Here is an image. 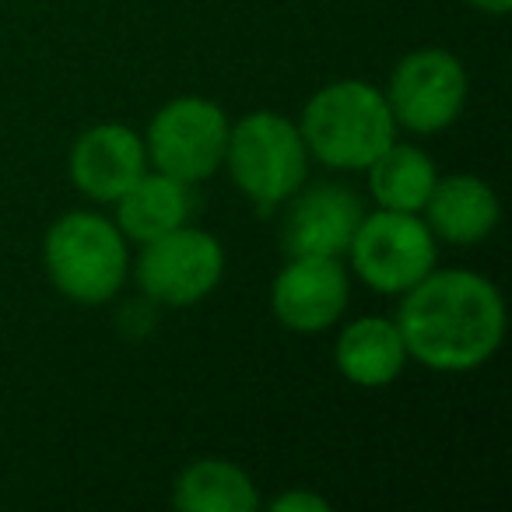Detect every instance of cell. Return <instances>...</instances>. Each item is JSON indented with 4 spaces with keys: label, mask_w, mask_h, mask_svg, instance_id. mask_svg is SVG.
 <instances>
[{
    "label": "cell",
    "mask_w": 512,
    "mask_h": 512,
    "mask_svg": "<svg viewBox=\"0 0 512 512\" xmlns=\"http://www.w3.org/2000/svg\"><path fill=\"white\" fill-rule=\"evenodd\" d=\"M397 327L411 362L460 376L488 365L505 341V299L491 278L467 267H435L400 295Z\"/></svg>",
    "instance_id": "6da1fadb"
},
{
    "label": "cell",
    "mask_w": 512,
    "mask_h": 512,
    "mask_svg": "<svg viewBox=\"0 0 512 512\" xmlns=\"http://www.w3.org/2000/svg\"><path fill=\"white\" fill-rule=\"evenodd\" d=\"M295 123L309 158L330 172H365L400 137L383 88L362 78L316 88Z\"/></svg>",
    "instance_id": "7a4b0ae2"
},
{
    "label": "cell",
    "mask_w": 512,
    "mask_h": 512,
    "mask_svg": "<svg viewBox=\"0 0 512 512\" xmlns=\"http://www.w3.org/2000/svg\"><path fill=\"white\" fill-rule=\"evenodd\" d=\"M130 242L116 221L92 207L67 211L43 235L50 285L74 306H106L130 281Z\"/></svg>",
    "instance_id": "3957f363"
},
{
    "label": "cell",
    "mask_w": 512,
    "mask_h": 512,
    "mask_svg": "<svg viewBox=\"0 0 512 512\" xmlns=\"http://www.w3.org/2000/svg\"><path fill=\"white\" fill-rule=\"evenodd\" d=\"M313 158L299 134V123L278 109H253L228 127L225 165L235 190L260 211H278L309 179Z\"/></svg>",
    "instance_id": "277c9868"
},
{
    "label": "cell",
    "mask_w": 512,
    "mask_h": 512,
    "mask_svg": "<svg viewBox=\"0 0 512 512\" xmlns=\"http://www.w3.org/2000/svg\"><path fill=\"white\" fill-rule=\"evenodd\" d=\"M351 274L376 295H404L439 267V239L421 214L372 207L348 242Z\"/></svg>",
    "instance_id": "5b68a950"
},
{
    "label": "cell",
    "mask_w": 512,
    "mask_h": 512,
    "mask_svg": "<svg viewBox=\"0 0 512 512\" xmlns=\"http://www.w3.org/2000/svg\"><path fill=\"white\" fill-rule=\"evenodd\" d=\"M225 267V242L193 221L144 242L137 246V256H130V278L141 295L169 309L197 306L214 295Z\"/></svg>",
    "instance_id": "8992f818"
},
{
    "label": "cell",
    "mask_w": 512,
    "mask_h": 512,
    "mask_svg": "<svg viewBox=\"0 0 512 512\" xmlns=\"http://www.w3.org/2000/svg\"><path fill=\"white\" fill-rule=\"evenodd\" d=\"M228 113L204 95H176L144 127L148 169L165 172L186 186L214 179L225 165L228 148Z\"/></svg>",
    "instance_id": "52a82bcc"
},
{
    "label": "cell",
    "mask_w": 512,
    "mask_h": 512,
    "mask_svg": "<svg viewBox=\"0 0 512 512\" xmlns=\"http://www.w3.org/2000/svg\"><path fill=\"white\" fill-rule=\"evenodd\" d=\"M383 95L400 130L432 137L463 116L470 99V74L453 50L421 46L393 64Z\"/></svg>",
    "instance_id": "ba28073f"
},
{
    "label": "cell",
    "mask_w": 512,
    "mask_h": 512,
    "mask_svg": "<svg viewBox=\"0 0 512 512\" xmlns=\"http://www.w3.org/2000/svg\"><path fill=\"white\" fill-rule=\"evenodd\" d=\"M351 302V271L341 256H288L271 281V313L292 334L337 327Z\"/></svg>",
    "instance_id": "9c48e42d"
},
{
    "label": "cell",
    "mask_w": 512,
    "mask_h": 512,
    "mask_svg": "<svg viewBox=\"0 0 512 512\" xmlns=\"http://www.w3.org/2000/svg\"><path fill=\"white\" fill-rule=\"evenodd\" d=\"M281 249L288 256H341L365 214V200L358 190L337 179L302 183L281 204Z\"/></svg>",
    "instance_id": "30bf717a"
},
{
    "label": "cell",
    "mask_w": 512,
    "mask_h": 512,
    "mask_svg": "<svg viewBox=\"0 0 512 512\" xmlns=\"http://www.w3.org/2000/svg\"><path fill=\"white\" fill-rule=\"evenodd\" d=\"M148 172L144 137L127 123H92L67 151V176L92 204H116Z\"/></svg>",
    "instance_id": "8fae6325"
},
{
    "label": "cell",
    "mask_w": 512,
    "mask_h": 512,
    "mask_svg": "<svg viewBox=\"0 0 512 512\" xmlns=\"http://www.w3.org/2000/svg\"><path fill=\"white\" fill-rule=\"evenodd\" d=\"M421 218L446 246H481L502 221V204L488 179L474 172H453L435 179Z\"/></svg>",
    "instance_id": "7c38bea8"
},
{
    "label": "cell",
    "mask_w": 512,
    "mask_h": 512,
    "mask_svg": "<svg viewBox=\"0 0 512 512\" xmlns=\"http://www.w3.org/2000/svg\"><path fill=\"white\" fill-rule=\"evenodd\" d=\"M334 365L358 390H383L404 376L411 355L393 316H355L337 334Z\"/></svg>",
    "instance_id": "4fadbf2b"
},
{
    "label": "cell",
    "mask_w": 512,
    "mask_h": 512,
    "mask_svg": "<svg viewBox=\"0 0 512 512\" xmlns=\"http://www.w3.org/2000/svg\"><path fill=\"white\" fill-rule=\"evenodd\" d=\"M193 218V186L148 169L113 204V221L130 246L158 239Z\"/></svg>",
    "instance_id": "5bb4252c"
},
{
    "label": "cell",
    "mask_w": 512,
    "mask_h": 512,
    "mask_svg": "<svg viewBox=\"0 0 512 512\" xmlns=\"http://www.w3.org/2000/svg\"><path fill=\"white\" fill-rule=\"evenodd\" d=\"M172 505L183 512H253L260 509V488L239 463L200 456L176 474Z\"/></svg>",
    "instance_id": "9a60e30c"
},
{
    "label": "cell",
    "mask_w": 512,
    "mask_h": 512,
    "mask_svg": "<svg viewBox=\"0 0 512 512\" xmlns=\"http://www.w3.org/2000/svg\"><path fill=\"white\" fill-rule=\"evenodd\" d=\"M435 179H439L435 158L425 148L400 141V137L365 169L372 204L386 207V211L421 214L435 190Z\"/></svg>",
    "instance_id": "2e32d148"
},
{
    "label": "cell",
    "mask_w": 512,
    "mask_h": 512,
    "mask_svg": "<svg viewBox=\"0 0 512 512\" xmlns=\"http://www.w3.org/2000/svg\"><path fill=\"white\" fill-rule=\"evenodd\" d=\"M271 512H330V502L320 495V491H309V488H292V491H281L274 495Z\"/></svg>",
    "instance_id": "e0dca14e"
},
{
    "label": "cell",
    "mask_w": 512,
    "mask_h": 512,
    "mask_svg": "<svg viewBox=\"0 0 512 512\" xmlns=\"http://www.w3.org/2000/svg\"><path fill=\"white\" fill-rule=\"evenodd\" d=\"M470 8L481 11V15H491V18H505L512 11V0H467Z\"/></svg>",
    "instance_id": "ac0fdd59"
}]
</instances>
